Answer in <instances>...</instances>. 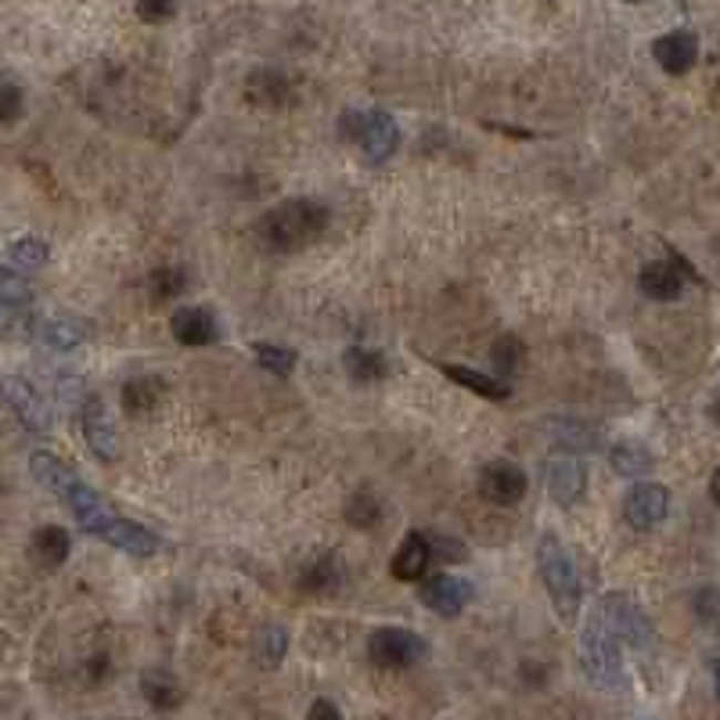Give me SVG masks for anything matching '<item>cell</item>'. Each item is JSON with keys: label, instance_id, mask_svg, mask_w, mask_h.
<instances>
[{"label": "cell", "instance_id": "cell-31", "mask_svg": "<svg viewBox=\"0 0 720 720\" xmlns=\"http://www.w3.org/2000/svg\"><path fill=\"white\" fill-rule=\"evenodd\" d=\"M29 299H33V288H29L22 274L11 267H0V302H8V307H25Z\"/></svg>", "mask_w": 720, "mask_h": 720}, {"label": "cell", "instance_id": "cell-10", "mask_svg": "<svg viewBox=\"0 0 720 720\" xmlns=\"http://www.w3.org/2000/svg\"><path fill=\"white\" fill-rule=\"evenodd\" d=\"M526 490H529V480H526V472L515 465V461H486V465L480 469V497L490 501V504H497V508H508V504H518L526 497Z\"/></svg>", "mask_w": 720, "mask_h": 720}, {"label": "cell", "instance_id": "cell-39", "mask_svg": "<svg viewBox=\"0 0 720 720\" xmlns=\"http://www.w3.org/2000/svg\"><path fill=\"white\" fill-rule=\"evenodd\" d=\"M310 717L317 720V717H331V720H339L342 717V710L336 702H328V699H317L313 706H310Z\"/></svg>", "mask_w": 720, "mask_h": 720}, {"label": "cell", "instance_id": "cell-20", "mask_svg": "<svg viewBox=\"0 0 720 720\" xmlns=\"http://www.w3.org/2000/svg\"><path fill=\"white\" fill-rule=\"evenodd\" d=\"M339 584H342V558L336 552L317 555L299 573V587L310 590V595H331V590H339Z\"/></svg>", "mask_w": 720, "mask_h": 720}, {"label": "cell", "instance_id": "cell-22", "mask_svg": "<svg viewBox=\"0 0 720 720\" xmlns=\"http://www.w3.org/2000/svg\"><path fill=\"white\" fill-rule=\"evenodd\" d=\"M245 97H249L253 105L274 109L288 97V80L281 76L278 69H256V72L245 76Z\"/></svg>", "mask_w": 720, "mask_h": 720}, {"label": "cell", "instance_id": "cell-7", "mask_svg": "<svg viewBox=\"0 0 720 720\" xmlns=\"http://www.w3.org/2000/svg\"><path fill=\"white\" fill-rule=\"evenodd\" d=\"M368 656L382 670H408L425 656V641L408 627H379L368 641Z\"/></svg>", "mask_w": 720, "mask_h": 720}, {"label": "cell", "instance_id": "cell-1", "mask_svg": "<svg viewBox=\"0 0 720 720\" xmlns=\"http://www.w3.org/2000/svg\"><path fill=\"white\" fill-rule=\"evenodd\" d=\"M29 472H33V480L40 486H48L51 494L58 497L69 508V515L76 518L83 533H91L94 541L115 547V552L123 555H137V558H148L155 555L158 547V537L152 529H144L134 518H126L112 508V504L91 490L76 472H72L62 457H54L48 451H37L29 457Z\"/></svg>", "mask_w": 720, "mask_h": 720}, {"label": "cell", "instance_id": "cell-33", "mask_svg": "<svg viewBox=\"0 0 720 720\" xmlns=\"http://www.w3.org/2000/svg\"><path fill=\"white\" fill-rule=\"evenodd\" d=\"M518 364H523V342L515 336H501L494 342V368L497 374H515Z\"/></svg>", "mask_w": 720, "mask_h": 720}, {"label": "cell", "instance_id": "cell-24", "mask_svg": "<svg viewBox=\"0 0 720 720\" xmlns=\"http://www.w3.org/2000/svg\"><path fill=\"white\" fill-rule=\"evenodd\" d=\"M141 691H144V699L155 706V710H177V706L184 702L181 681L169 670H144L141 673Z\"/></svg>", "mask_w": 720, "mask_h": 720}, {"label": "cell", "instance_id": "cell-32", "mask_svg": "<svg viewBox=\"0 0 720 720\" xmlns=\"http://www.w3.org/2000/svg\"><path fill=\"white\" fill-rule=\"evenodd\" d=\"M288 652V630L285 627H267L259 634V659H264V667H278Z\"/></svg>", "mask_w": 720, "mask_h": 720}, {"label": "cell", "instance_id": "cell-21", "mask_svg": "<svg viewBox=\"0 0 720 720\" xmlns=\"http://www.w3.org/2000/svg\"><path fill=\"white\" fill-rule=\"evenodd\" d=\"M29 552H33V558L40 562L43 569H54V566H62V562L69 558L72 537H69L62 526H40L33 533V541H29Z\"/></svg>", "mask_w": 720, "mask_h": 720}, {"label": "cell", "instance_id": "cell-17", "mask_svg": "<svg viewBox=\"0 0 720 720\" xmlns=\"http://www.w3.org/2000/svg\"><path fill=\"white\" fill-rule=\"evenodd\" d=\"M429 558H432V541L425 537V533H408V537L400 541L393 562H389V573L403 584H414L425 576Z\"/></svg>", "mask_w": 720, "mask_h": 720}, {"label": "cell", "instance_id": "cell-5", "mask_svg": "<svg viewBox=\"0 0 720 720\" xmlns=\"http://www.w3.org/2000/svg\"><path fill=\"white\" fill-rule=\"evenodd\" d=\"M339 134L350 144H357L360 155H364L371 166H382L385 158H393V152L400 148V126L385 109H371V112L346 109L339 115Z\"/></svg>", "mask_w": 720, "mask_h": 720}, {"label": "cell", "instance_id": "cell-14", "mask_svg": "<svg viewBox=\"0 0 720 720\" xmlns=\"http://www.w3.org/2000/svg\"><path fill=\"white\" fill-rule=\"evenodd\" d=\"M652 58L662 72L685 76V72H691V65L699 62V37L691 33V29H673V33L659 37L652 43Z\"/></svg>", "mask_w": 720, "mask_h": 720}, {"label": "cell", "instance_id": "cell-16", "mask_svg": "<svg viewBox=\"0 0 720 720\" xmlns=\"http://www.w3.org/2000/svg\"><path fill=\"white\" fill-rule=\"evenodd\" d=\"M685 264H667V259H656V264H645L638 274V288L648 299H659V302H673L681 299L685 292Z\"/></svg>", "mask_w": 720, "mask_h": 720}, {"label": "cell", "instance_id": "cell-26", "mask_svg": "<svg viewBox=\"0 0 720 720\" xmlns=\"http://www.w3.org/2000/svg\"><path fill=\"white\" fill-rule=\"evenodd\" d=\"M609 465L616 475H624V480H638V475L652 472L656 461H652V454H648V446L627 440V443H616L609 451Z\"/></svg>", "mask_w": 720, "mask_h": 720}, {"label": "cell", "instance_id": "cell-36", "mask_svg": "<svg viewBox=\"0 0 720 720\" xmlns=\"http://www.w3.org/2000/svg\"><path fill=\"white\" fill-rule=\"evenodd\" d=\"M22 115V91L4 83L0 86V123H14Z\"/></svg>", "mask_w": 720, "mask_h": 720}, {"label": "cell", "instance_id": "cell-37", "mask_svg": "<svg viewBox=\"0 0 720 720\" xmlns=\"http://www.w3.org/2000/svg\"><path fill=\"white\" fill-rule=\"evenodd\" d=\"M696 609H699L702 619H710V624H720V595H717V590H702Z\"/></svg>", "mask_w": 720, "mask_h": 720}, {"label": "cell", "instance_id": "cell-3", "mask_svg": "<svg viewBox=\"0 0 720 720\" xmlns=\"http://www.w3.org/2000/svg\"><path fill=\"white\" fill-rule=\"evenodd\" d=\"M580 667L584 677L601 691H624L627 673H624V656H619V638L609 627V619L595 609L587 616L580 630Z\"/></svg>", "mask_w": 720, "mask_h": 720}, {"label": "cell", "instance_id": "cell-25", "mask_svg": "<svg viewBox=\"0 0 720 720\" xmlns=\"http://www.w3.org/2000/svg\"><path fill=\"white\" fill-rule=\"evenodd\" d=\"M342 364L353 382H382L389 374V360L379 350H371V346H350Z\"/></svg>", "mask_w": 720, "mask_h": 720}, {"label": "cell", "instance_id": "cell-40", "mask_svg": "<svg viewBox=\"0 0 720 720\" xmlns=\"http://www.w3.org/2000/svg\"><path fill=\"white\" fill-rule=\"evenodd\" d=\"M710 497H713V504H717V508H720V469H717V472L710 475Z\"/></svg>", "mask_w": 720, "mask_h": 720}, {"label": "cell", "instance_id": "cell-28", "mask_svg": "<svg viewBox=\"0 0 720 720\" xmlns=\"http://www.w3.org/2000/svg\"><path fill=\"white\" fill-rule=\"evenodd\" d=\"M158 400H163V385H158V379H148V374L123 385V403H126L130 414H134V411H152Z\"/></svg>", "mask_w": 720, "mask_h": 720}, {"label": "cell", "instance_id": "cell-12", "mask_svg": "<svg viewBox=\"0 0 720 720\" xmlns=\"http://www.w3.org/2000/svg\"><path fill=\"white\" fill-rule=\"evenodd\" d=\"M670 512V490L659 483H638L624 497V518L634 529H652Z\"/></svg>", "mask_w": 720, "mask_h": 720}, {"label": "cell", "instance_id": "cell-4", "mask_svg": "<svg viewBox=\"0 0 720 720\" xmlns=\"http://www.w3.org/2000/svg\"><path fill=\"white\" fill-rule=\"evenodd\" d=\"M537 569H541V580L547 587V595H552V605L562 619H573L580 613V576H576V566L569 552L562 547V541L555 533H544L541 544H537Z\"/></svg>", "mask_w": 720, "mask_h": 720}, {"label": "cell", "instance_id": "cell-38", "mask_svg": "<svg viewBox=\"0 0 720 720\" xmlns=\"http://www.w3.org/2000/svg\"><path fill=\"white\" fill-rule=\"evenodd\" d=\"M432 544H436V552L432 555H440V558H465V552H461V541H446V537H429Z\"/></svg>", "mask_w": 720, "mask_h": 720}, {"label": "cell", "instance_id": "cell-27", "mask_svg": "<svg viewBox=\"0 0 720 720\" xmlns=\"http://www.w3.org/2000/svg\"><path fill=\"white\" fill-rule=\"evenodd\" d=\"M385 518L382 501L374 497V490H357V494L346 501V523L353 529H374Z\"/></svg>", "mask_w": 720, "mask_h": 720}, {"label": "cell", "instance_id": "cell-34", "mask_svg": "<svg viewBox=\"0 0 720 720\" xmlns=\"http://www.w3.org/2000/svg\"><path fill=\"white\" fill-rule=\"evenodd\" d=\"M181 0H137V19L148 22V25H163L177 14Z\"/></svg>", "mask_w": 720, "mask_h": 720}, {"label": "cell", "instance_id": "cell-11", "mask_svg": "<svg viewBox=\"0 0 720 720\" xmlns=\"http://www.w3.org/2000/svg\"><path fill=\"white\" fill-rule=\"evenodd\" d=\"M472 598H475L472 580L454 576V573H436L422 584V601L436 616H446V619L465 613V605H472Z\"/></svg>", "mask_w": 720, "mask_h": 720}, {"label": "cell", "instance_id": "cell-23", "mask_svg": "<svg viewBox=\"0 0 720 720\" xmlns=\"http://www.w3.org/2000/svg\"><path fill=\"white\" fill-rule=\"evenodd\" d=\"M440 371H443L451 382L472 389V393H480L483 400H508V397H512V385L501 382L497 374H480V371L461 368V364H440Z\"/></svg>", "mask_w": 720, "mask_h": 720}, {"label": "cell", "instance_id": "cell-41", "mask_svg": "<svg viewBox=\"0 0 720 720\" xmlns=\"http://www.w3.org/2000/svg\"><path fill=\"white\" fill-rule=\"evenodd\" d=\"M710 670H713V688H717V699H720V659L710 662Z\"/></svg>", "mask_w": 720, "mask_h": 720}, {"label": "cell", "instance_id": "cell-29", "mask_svg": "<svg viewBox=\"0 0 720 720\" xmlns=\"http://www.w3.org/2000/svg\"><path fill=\"white\" fill-rule=\"evenodd\" d=\"M253 357L256 364L270 371V374H288L296 368V353L288 346H274V342H253Z\"/></svg>", "mask_w": 720, "mask_h": 720}, {"label": "cell", "instance_id": "cell-6", "mask_svg": "<svg viewBox=\"0 0 720 720\" xmlns=\"http://www.w3.org/2000/svg\"><path fill=\"white\" fill-rule=\"evenodd\" d=\"M598 609H601L605 619H609V627L616 630L619 645L634 648V652H648V648H652L656 630H652V624H648L645 609L630 595H624V590H613V595L601 598Z\"/></svg>", "mask_w": 720, "mask_h": 720}, {"label": "cell", "instance_id": "cell-18", "mask_svg": "<svg viewBox=\"0 0 720 720\" xmlns=\"http://www.w3.org/2000/svg\"><path fill=\"white\" fill-rule=\"evenodd\" d=\"M29 336L40 339L43 346H51V350H76L80 342L91 339V328L83 321H72V317H43V321L33 317Z\"/></svg>", "mask_w": 720, "mask_h": 720}, {"label": "cell", "instance_id": "cell-2", "mask_svg": "<svg viewBox=\"0 0 720 720\" xmlns=\"http://www.w3.org/2000/svg\"><path fill=\"white\" fill-rule=\"evenodd\" d=\"M331 213L317 198H285L281 206L267 209L256 224V241L267 253H299L328 230Z\"/></svg>", "mask_w": 720, "mask_h": 720}, {"label": "cell", "instance_id": "cell-13", "mask_svg": "<svg viewBox=\"0 0 720 720\" xmlns=\"http://www.w3.org/2000/svg\"><path fill=\"white\" fill-rule=\"evenodd\" d=\"M584 486H587V472L580 461H576V454L558 451L547 461V494H552L558 508H573V504L584 497Z\"/></svg>", "mask_w": 720, "mask_h": 720}, {"label": "cell", "instance_id": "cell-43", "mask_svg": "<svg viewBox=\"0 0 720 720\" xmlns=\"http://www.w3.org/2000/svg\"><path fill=\"white\" fill-rule=\"evenodd\" d=\"M624 4H648V0H624Z\"/></svg>", "mask_w": 720, "mask_h": 720}, {"label": "cell", "instance_id": "cell-30", "mask_svg": "<svg viewBox=\"0 0 720 720\" xmlns=\"http://www.w3.org/2000/svg\"><path fill=\"white\" fill-rule=\"evenodd\" d=\"M48 256H51V249L40 238H19V241L8 245V259H11L14 267H22V270L43 267V264H48Z\"/></svg>", "mask_w": 720, "mask_h": 720}, {"label": "cell", "instance_id": "cell-8", "mask_svg": "<svg viewBox=\"0 0 720 720\" xmlns=\"http://www.w3.org/2000/svg\"><path fill=\"white\" fill-rule=\"evenodd\" d=\"M80 425H83V440L94 451V457L105 461V465H115L123 454V443H120V432H115V422L105 408V400L94 397V393H83Z\"/></svg>", "mask_w": 720, "mask_h": 720}, {"label": "cell", "instance_id": "cell-15", "mask_svg": "<svg viewBox=\"0 0 720 720\" xmlns=\"http://www.w3.org/2000/svg\"><path fill=\"white\" fill-rule=\"evenodd\" d=\"M169 331L181 346H192V350L220 339V325L206 307H181L169 317Z\"/></svg>", "mask_w": 720, "mask_h": 720}, {"label": "cell", "instance_id": "cell-9", "mask_svg": "<svg viewBox=\"0 0 720 720\" xmlns=\"http://www.w3.org/2000/svg\"><path fill=\"white\" fill-rule=\"evenodd\" d=\"M0 393H4L11 414L19 418L29 432L48 436L51 425H54V414H51V403L40 397V389L33 382H25L22 374H8L4 385H0Z\"/></svg>", "mask_w": 720, "mask_h": 720}, {"label": "cell", "instance_id": "cell-35", "mask_svg": "<svg viewBox=\"0 0 720 720\" xmlns=\"http://www.w3.org/2000/svg\"><path fill=\"white\" fill-rule=\"evenodd\" d=\"M184 270H177V267H163V270H155L152 274V292L158 296V299H169V296H177V292H184Z\"/></svg>", "mask_w": 720, "mask_h": 720}, {"label": "cell", "instance_id": "cell-42", "mask_svg": "<svg viewBox=\"0 0 720 720\" xmlns=\"http://www.w3.org/2000/svg\"><path fill=\"white\" fill-rule=\"evenodd\" d=\"M710 414H713V418H717V422H720V393L713 397V408H710Z\"/></svg>", "mask_w": 720, "mask_h": 720}, {"label": "cell", "instance_id": "cell-19", "mask_svg": "<svg viewBox=\"0 0 720 720\" xmlns=\"http://www.w3.org/2000/svg\"><path fill=\"white\" fill-rule=\"evenodd\" d=\"M544 429L547 440L566 454H587L598 446V429L580 422V418H552V422H544Z\"/></svg>", "mask_w": 720, "mask_h": 720}]
</instances>
